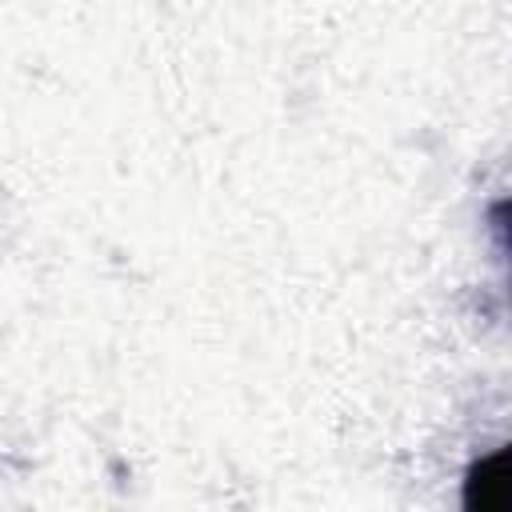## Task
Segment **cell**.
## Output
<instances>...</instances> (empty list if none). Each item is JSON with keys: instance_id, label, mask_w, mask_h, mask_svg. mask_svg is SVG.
Here are the masks:
<instances>
[{"instance_id": "obj_1", "label": "cell", "mask_w": 512, "mask_h": 512, "mask_svg": "<svg viewBox=\"0 0 512 512\" xmlns=\"http://www.w3.org/2000/svg\"><path fill=\"white\" fill-rule=\"evenodd\" d=\"M464 512H512V444L480 456L468 468Z\"/></svg>"}, {"instance_id": "obj_2", "label": "cell", "mask_w": 512, "mask_h": 512, "mask_svg": "<svg viewBox=\"0 0 512 512\" xmlns=\"http://www.w3.org/2000/svg\"><path fill=\"white\" fill-rule=\"evenodd\" d=\"M492 228H496V236L512 248V200H500V204L492 208Z\"/></svg>"}]
</instances>
